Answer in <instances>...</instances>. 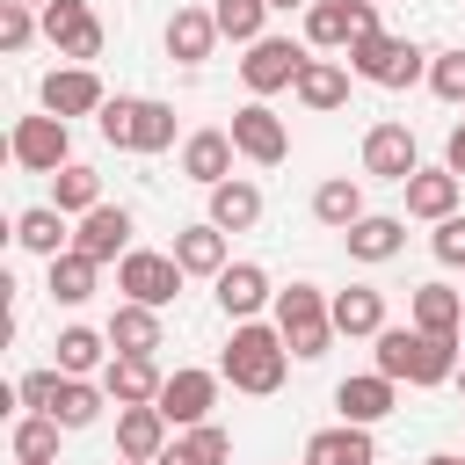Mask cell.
Segmentation results:
<instances>
[{"label": "cell", "instance_id": "1", "mask_svg": "<svg viewBox=\"0 0 465 465\" xmlns=\"http://www.w3.org/2000/svg\"><path fill=\"white\" fill-rule=\"evenodd\" d=\"M458 341L465 334H429V327H378V371L400 385H450L458 378Z\"/></svg>", "mask_w": 465, "mask_h": 465}, {"label": "cell", "instance_id": "2", "mask_svg": "<svg viewBox=\"0 0 465 465\" xmlns=\"http://www.w3.org/2000/svg\"><path fill=\"white\" fill-rule=\"evenodd\" d=\"M283 371H291V341H283V327L232 320V341H225V356H218V378H225L232 392L269 400V392L283 385Z\"/></svg>", "mask_w": 465, "mask_h": 465}, {"label": "cell", "instance_id": "3", "mask_svg": "<svg viewBox=\"0 0 465 465\" xmlns=\"http://www.w3.org/2000/svg\"><path fill=\"white\" fill-rule=\"evenodd\" d=\"M94 124H102V138L116 153H167L174 145V109L153 102V94H109Z\"/></svg>", "mask_w": 465, "mask_h": 465}, {"label": "cell", "instance_id": "4", "mask_svg": "<svg viewBox=\"0 0 465 465\" xmlns=\"http://www.w3.org/2000/svg\"><path fill=\"white\" fill-rule=\"evenodd\" d=\"M276 327H283L291 356L312 363V356H327V341H334V298H327L320 283H291V291H276Z\"/></svg>", "mask_w": 465, "mask_h": 465}, {"label": "cell", "instance_id": "5", "mask_svg": "<svg viewBox=\"0 0 465 465\" xmlns=\"http://www.w3.org/2000/svg\"><path fill=\"white\" fill-rule=\"evenodd\" d=\"M349 73L356 80H371V87H414V80H429V51L421 44H407V36H363V44H349Z\"/></svg>", "mask_w": 465, "mask_h": 465}, {"label": "cell", "instance_id": "6", "mask_svg": "<svg viewBox=\"0 0 465 465\" xmlns=\"http://www.w3.org/2000/svg\"><path fill=\"white\" fill-rule=\"evenodd\" d=\"M7 153H15V167L22 174H58L65 160H73V124L65 116H22L15 131H7Z\"/></svg>", "mask_w": 465, "mask_h": 465}, {"label": "cell", "instance_id": "7", "mask_svg": "<svg viewBox=\"0 0 465 465\" xmlns=\"http://www.w3.org/2000/svg\"><path fill=\"white\" fill-rule=\"evenodd\" d=\"M378 36V0H312L305 7V44L312 51H349Z\"/></svg>", "mask_w": 465, "mask_h": 465}, {"label": "cell", "instance_id": "8", "mask_svg": "<svg viewBox=\"0 0 465 465\" xmlns=\"http://www.w3.org/2000/svg\"><path fill=\"white\" fill-rule=\"evenodd\" d=\"M44 36H51V51L73 58V65L102 58V44H109V29H102V15H94L87 0H44Z\"/></svg>", "mask_w": 465, "mask_h": 465}, {"label": "cell", "instance_id": "9", "mask_svg": "<svg viewBox=\"0 0 465 465\" xmlns=\"http://www.w3.org/2000/svg\"><path fill=\"white\" fill-rule=\"evenodd\" d=\"M305 58H312V51L291 44V36H254L247 58H240V80H247V94H283V87H298Z\"/></svg>", "mask_w": 465, "mask_h": 465}, {"label": "cell", "instance_id": "10", "mask_svg": "<svg viewBox=\"0 0 465 465\" xmlns=\"http://www.w3.org/2000/svg\"><path fill=\"white\" fill-rule=\"evenodd\" d=\"M225 131H232L240 160H254V167H283V160H291V131H283V116H276L262 94H254L247 109H232V124H225Z\"/></svg>", "mask_w": 465, "mask_h": 465}, {"label": "cell", "instance_id": "11", "mask_svg": "<svg viewBox=\"0 0 465 465\" xmlns=\"http://www.w3.org/2000/svg\"><path fill=\"white\" fill-rule=\"evenodd\" d=\"M182 276H189V269H182L174 254H153V247H131V254L116 262V291L138 298V305H167V298L182 291Z\"/></svg>", "mask_w": 465, "mask_h": 465}, {"label": "cell", "instance_id": "12", "mask_svg": "<svg viewBox=\"0 0 465 465\" xmlns=\"http://www.w3.org/2000/svg\"><path fill=\"white\" fill-rule=\"evenodd\" d=\"M218 385H225L218 371H196V363H182V371L160 385V400H153V407H160L174 429H196V421H211V407H218Z\"/></svg>", "mask_w": 465, "mask_h": 465}, {"label": "cell", "instance_id": "13", "mask_svg": "<svg viewBox=\"0 0 465 465\" xmlns=\"http://www.w3.org/2000/svg\"><path fill=\"white\" fill-rule=\"evenodd\" d=\"M414 167H421V145H414L407 124H371V131H363V174H371V182H400V189H407Z\"/></svg>", "mask_w": 465, "mask_h": 465}, {"label": "cell", "instance_id": "14", "mask_svg": "<svg viewBox=\"0 0 465 465\" xmlns=\"http://www.w3.org/2000/svg\"><path fill=\"white\" fill-rule=\"evenodd\" d=\"M102 102H109V87H102V73L94 65H58V73H44V109L51 116H102Z\"/></svg>", "mask_w": 465, "mask_h": 465}, {"label": "cell", "instance_id": "15", "mask_svg": "<svg viewBox=\"0 0 465 465\" xmlns=\"http://www.w3.org/2000/svg\"><path fill=\"white\" fill-rule=\"evenodd\" d=\"M211 291H218L225 320H254L262 305H276V283H269V269H262V262H225V269L211 276Z\"/></svg>", "mask_w": 465, "mask_h": 465}, {"label": "cell", "instance_id": "16", "mask_svg": "<svg viewBox=\"0 0 465 465\" xmlns=\"http://www.w3.org/2000/svg\"><path fill=\"white\" fill-rule=\"evenodd\" d=\"M334 407H341V421H385L392 407H400V378H385V371H356V378H341L334 385Z\"/></svg>", "mask_w": 465, "mask_h": 465}, {"label": "cell", "instance_id": "17", "mask_svg": "<svg viewBox=\"0 0 465 465\" xmlns=\"http://www.w3.org/2000/svg\"><path fill=\"white\" fill-rule=\"evenodd\" d=\"M73 247L94 254V262H124V254H131V211H124V203H94V211L73 225Z\"/></svg>", "mask_w": 465, "mask_h": 465}, {"label": "cell", "instance_id": "18", "mask_svg": "<svg viewBox=\"0 0 465 465\" xmlns=\"http://www.w3.org/2000/svg\"><path fill=\"white\" fill-rule=\"evenodd\" d=\"M160 44H167V58H174V65H203V58L218 51V15H211V7H174Z\"/></svg>", "mask_w": 465, "mask_h": 465}, {"label": "cell", "instance_id": "19", "mask_svg": "<svg viewBox=\"0 0 465 465\" xmlns=\"http://www.w3.org/2000/svg\"><path fill=\"white\" fill-rule=\"evenodd\" d=\"M458 196H465V174H450V167H414L407 174V218H450L458 211Z\"/></svg>", "mask_w": 465, "mask_h": 465}, {"label": "cell", "instance_id": "20", "mask_svg": "<svg viewBox=\"0 0 465 465\" xmlns=\"http://www.w3.org/2000/svg\"><path fill=\"white\" fill-rule=\"evenodd\" d=\"M109 349H116V356H153V349H167V334H160V305L124 298V305L109 312Z\"/></svg>", "mask_w": 465, "mask_h": 465}, {"label": "cell", "instance_id": "21", "mask_svg": "<svg viewBox=\"0 0 465 465\" xmlns=\"http://www.w3.org/2000/svg\"><path fill=\"white\" fill-rule=\"evenodd\" d=\"M102 385H109V400H116V407H153L167 378H160V363H153V356H109V363H102Z\"/></svg>", "mask_w": 465, "mask_h": 465}, {"label": "cell", "instance_id": "22", "mask_svg": "<svg viewBox=\"0 0 465 465\" xmlns=\"http://www.w3.org/2000/svg\"><path fill=\"white\" fill-rule=\"evenodd\" d=\"M305 465H378V443L363 421H334V429L305 436Z\"/></svg>", "mask_w": 465, "mask_h": 465}, {"label": "cell", "instance_id": "23", "mask_svg": "<svg viewBox=\"0 0 465 465\" xmlns=\"http://www.w3.org/2000/svg\"><path fill=\"white\" fill-rule=\"evenodd\" d=\"M232 153H240L232 131H189V138H182V174L203 182V189H218V182L232 174Z\"/></svg>", "mask_w": 465, "mask_h": 465}, {"label": "cell", "instance_id": "24", "mask_svg": "<svg viewBox=\"0 0 465 465\" xmlns=\"http://www.w3.org/2000/svg\"><path fill=\"white\" fill-rule=\"evenodd\" d=\"M341 240H349V254H356V262H371V269H378V262H392V254L407 247V218H392V211H363Z\"/></svg>", "mask_w": 465, "mask_h": 465}, {"label": "cell", "instance_id": "25", "mask_svg": "<svg viewBox=\"0 0 465 465\" xmlns=\"http://www.w3.org/2000/svg\"><path fill=\"white\" fill-rule=\"evenodd\" d=\"M378 327H385V291H378V283H349V291H334V334H349V341H378Z\"/></svg>", "mask_w": 465, "mask_h": 465}, {"label": "cell", "instance_id": "26", "mask_svg": "<svg viewBox=\"0 0 465 465\" xmlns=\"http://www.w3.org/2000/svg\"><path fill=\"white\" fill-rule=\"evenodd\" d=\"M167 429H174V421H167L160 407H116V458H145V465H153V458L167 450Z\"/></svg>", "mask_w": 465, "mask_h": 465}, {"label": "cell", "instance_id": "27", "mask_svg": "<svg viewBox=\"0 0 465 465\" xmlns=\"http://www.w3.org/2000/svg\"><path fill=\"white\" fill-rule=\"evenodd\" d=\"M407 320L429 327V334H465V291H450V283H414Z\"/></svg>", "mask_w": 465, "mask_h": 465}, {"label": "cell", "instance_id": "28", "mask_svg": "<svg viewBox=\"0 0 465 465\" xmlns=\"http://www.w3.org/2000/svg\"><path fill=\"white\" fill-rule=\"evenodd\" d=\"M312 116H334L341 102H349V65H334V58H305V73H298V87H291Z\"/></svg>", "mask_w": 465, "mask_h": 465}, {"label": "cell", "instance_id": "29", "mask_svg": "<svg viewBox=\"0 0 465 465\" xmlns=\"http://www.w3.org/2000/svg\"><path fill=\"white\" fill-rule=\"evenodd\" d=\"M211 225H218V232H247V225H262V189L240 182V174H225V182L211 189Z\"/></svg>", "mask_w": 465, "mask_h": 465}, {"label": "cell", "instance_id": "30", "mask_svg": "<svg viewBox=\"0 0 465 465\" xmlns=\"http://www.w3.org/2000/svg\"><path fill=\"white\" fill-rule=\"evenodd\" d=\"M58 371L65 378H94L102 363H109V327H58Z\"/></svg>", "mask_w": 465, "mask_h": 465}, {"label": "cell", "instance_id": "31", "mask_svg": "<svg viewBox=\"0 0 465 465\" xmlns=\"http://www.w3.org/2000/svg\"><path fill=\"white\" fill-rule=\"evenodd\" d=\"M225 458H232V436H225L218 421H196V429H182L153 465H225Z\"/></svg>", "mask_w": 465, "mask_h": 465}, {"label": "cell", "instance_id": "32", "mask_svg": "<svg viewBox=\"0 0 465 465\" xmlns=\"http://www.w3.org/2000/svg\"><path fill=\"white\" fill-rule=\"evenodd\" d=\"M312 218H320L327 232H349V225L363 218V182H349V174H327V182L312 189Z\"/></svg>", "mask_w": 465, "mask_h": 465}, {"label": "cell", "instance_id": "33", "mask_svg": "<svg viewBox=\"0 0 465 465\" xmlns=\"http://www.w3.org/2000/svg\"><path fill=\"white\" fill-rule=\"evenodd\" d=\"M15 240H22L29 254H44V262L73 247V232H65V211H58V203H29V211L15 218Z\"/></svg>", "mask_w": 465, "mask_h": 465}, {"label": "cell", "instance_id": "34", "mask_svg": "<svg viewBox=\"0 0 465 465\" xmlns=\"http://www.w3.org/2000/svg\"><path fill=\"white\" fill-rule=\"evenodd\" d=\"M167 254H174V262H182L189 276H218V269H225V232H218L211 218H203V225H182Z\"/></svg>", "mask_w": 465, "mask_h": 465}, {"label": "cell", "instance_id": "35", "mask_svg": "<svg viewBox=\"0 0 465 465\" xmlns=\"http://www.w3.org/2000/svg\"><path fill=\"white\" fill-rule=\"evenodd\" d=\"M94 283H102V262H94V254H80V247L51 254V298H58V305H87Z\"/></svg>", "mask_w": 465, "mask_h": 465}, {"label": "cell", "instance_id": "36", "mask_svg": "<svg viewBox=\"0 0 465 465\" xmlns=\"http://www.w3.org/2000/svg\"><path fill=\"white\" fill-rule=\"evenodd\" d=\"M102 407H116V400H109V385H94V378H65V385H58L51 421H58V429H94V421H102Z\"/></svg>", "mask_w": 465, "mask_h": 465}, {"label": "cell", "instance_id": "37", "mask_svg": "<svg viewBox=\"0 0 465 465\" xmlns=\"http://www.w3.org/2000/svg\"><path fill=\"white\" fill-rule=\"evenodd\" d=\"M51 203H58L65 218H87V211L102 203V174H94L87 160H65V167L51 174Z\"/></svg>", "mask_w": 465, "mask_h": 465}, {"label": "cell", "instance_id": "38", "mask_svg": "<svg viewBox=\"0 0 465 465\" xmlns=\"http://www.w3.org/2000/svg\"><path fill=\"white\" fill-rule=\"evenodd\" d=\"M15 465H58V421L51 414H22L15 421Z\"/></svg>", "mask_w": 465, "mask_h": 465}, {"label": "cell", "instance_id": "39", "mask_svg": "<svg viewBox=\"0 0 465 465\" xmlns=\"http://www.w3.org/2000/svg\"><path fill=\"white\" fill-rule=\"evenodd\" d=\"M211 15H218V36H232V44L269 36V29H262V22H269V0H211Z\"/></svg>", "mask_w": 465, "mask_h": 465}, {"label": "cell", "instance_id": "40", "mask_svg": "<svg viewBox=\"0 0 465 465\" xmlns=\"http://www.w3.org/2000/svg\"><path fill=\"white\" fill-rule=\"evenodd\" d=\"M36 29H44V7H29V0H0V51H7V58L29 51Z\"/></svg>", "mask_w": 465, "mask_h": 465}, {"label": "cell", "instance_id": "41", "mask_svg": "<svg viewBox=\"0 0 465 465\" xmlns=\"http://www.w3.org/2000/svg\"><path fill=\"white\" fill-rule=\"evenodd\" d=\"M429 94L450 102V109H465V51H436L429 58Z\"/></svg>", "mask_w": 465, "mask_h": 465}, {"label": "cell", "instance_id": "42", "mask_svg": "<svg viewBox=\"0 0 465 465\" xmlns=\"http://www.w3.org/2000/svg\"><path fill=\"white\" fill-rule=\"evenodd\" d=\"M58 385H65V371L51 363V371H29L15 392H22V407H29V414H51V407H58Z\"/></svg>", "mask_w": 465, "mask_h": 465}, {"label": "cell", "instance_id": "43", "mask_svg": "<svg viewBox=\"0 0 465 465\" xmlns=\"http://www.w3.org/2000/svg\"><path fill=\"white\" fill-rule=\"evenodd\" d=\"M429 247H436V262H443V269H465V211H450V218H436V232H429Z\"/></svg>", "mask_w": 465, "mask_h": 465}, {"label": "cell", "instance_id": "44", "mask_svg": "<svg viewBox=\"0 0 465 465\" xmlns=\"http://www.w3.org/2000/svg\"><path fill=\"white\" fill-rule=\"evenodd\" d=\"M443 167L465 174V124H450V138H443Z\"/></svg>", "mask_w": 465, "mask_h": 465}, {"label": "cell", "instance_id": "45", "mask_svg": "<svg viewBox=\"0 0 465 465\" xmlns=\"http://www.w3.org/2000/svg\"><path fill=\"white\" fill-rule=\"evenodd\" d=\"M421 465H465V458H450V450H436V458H421Z\"/></svg>", "mask_w": 465, "mask_h": 465}, {"label": "cell", "instance_id": "46", "mask_svg": "<svg viewBox=\"0 0 465 465\" xmlns=\"http://www.w3.org/2000/svg\"><path fill=\"white\" fill-rule=\"evenodd\" d=\"M269 7H283V15H291V7H312V0H269Z\"/></svg>", "mask_w": 465, "mask_h": 465}, {"label": "cell", "instance_id": "47", "mask_svg": "<svg viewBox=\"0 0 465 465\" xmlns=\"http://www.w3.org/2000/svg\"><path fill=\"white\" fill-rule=\"evenodd\" d=\"M450 385H458V392H465V363H458V378H450Z\"/></svg>", "mask_w": 465, "mask_h": 465}, {"label": "cell", "instance_id": "48", "mask_svg": "<svg viewBox=\"0 0 465 465\" xmlns=\"http://www.w3.org/2000/svg\"><path fill=\"white\" fill-rule=\"evenodd\" d=\"M116 465H145V458H116Z\"/></svg>", "mask_w": 465, "mask_h": 465}, {"label": "cell", "instance_id": "49", "mask_svg": "<svg viewBox=\"0 0 465 465\" xmlns=\"http://www.w3.org/2000/svg\"><path fill=\"white\" fill-rule=\"evenodd\" d=\"M29 7H44V0H29Z\"/></svg>", "mask_w": 465, "mask_h": 465}]
</instances>
